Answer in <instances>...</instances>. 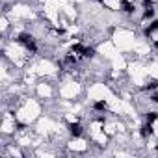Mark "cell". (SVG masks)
Masks as SVG:
<instances>
[{
    "label": "cell",
    "instance_id": "6da1fadb",
    "mask_svg": "<svg viewBox=\"0 0 158 158\" xmlns=\"http://www.w3.org/2000/svg\"><path fill=\"white\" fill-rule=\"evenodd\" d=\"M69 130H71V134L76 136V138H78V136H82V127L78 125V123H71V125H69Z\"/></svg>",
    "mask_w": 158,
    "mask_h": 158
}]
</instances>
